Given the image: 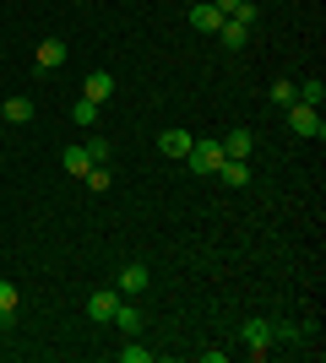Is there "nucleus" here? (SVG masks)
<instances>
[{"mask_svg":"<svg viewBox=\"0 0 326 363\" xmlns=\"http://www.w3.org/2000/svg\"><path fill=\"white\" fill-rule=\"evenodd\" d=\"M283 114H288V130H294V136H315V141L326 136V120H321V108H310V104H299V98H294V104L283 108Z\"/></svg>","mask_w":326,"mask_h":363,"instance_id":"f257e3e1","label":"nucleus"},{"mask_svg":"<svg viewBox=\"0 0 326 363\" xmlns=\"http://www.w3.org/2000/svg\"><path fill=\"white\" fill-rule=\"evenodd\" d=\"M217 163H223V141H190V152H185L190 174H217Z\"/></svg>","mask_w":326,"mask_h":363,"instance_id":"f03ea898","label":"nucleus"},{"mask_svg":"<svg viewBox=\"0 0 326 363\" xmlns=\"http://www.w3.org/2000/svg\"><path fill=\"white\" fill-rule=\"evenodd\" d=\"M272 336H278V325H272V320H245V331H239V342H245V347L256 352V358H261V352L272 347Z\"/></svg>","mask_w":326,"mask_h":363,"instance_id":"7ed1b4c3","label":"nucleus"},{"mask_svg":"<svg viewBox=\"0 0 326 363\" xmlns=\"http://www.w3.org/2000/svg\"><path fill=\"white\" fill-rule=\"evenodd\" d=\"M217 179L229 184V190H245V184L256 179V168H250L245 157H223V163H217Z\"/></svg>","mask_w":326,"mask_h":363,"instance_id":"20e7f679","label":"nucleus"},{"mask_svg":"<svg viewBox=\"0 0 326 363\" xmlns=\"http://www.w3.org/2000/svg\"><path fill=\"white\" fill-rule=\"evenodd\" d=\"M82 98L104 108L109 98H114V76H109V71H93V76H87V82H82Z\"/></svg>","mask_w":326,"mask_h":363,"instance_id":"39448f33","label":"nucleus"},{"mask_svg":"<svg viewBox=\"0 0 326 363\" xmlns=\"http://www.w3.org/2000/svg\"><path fill=\"white\" fill-rule=\"evenodd\" d=\"M190 130H158V152L163 157H174V163H185V152H190Z\"/></svg>","mask_w":326,"mask_h":363,"instance_id":"423d86ee","label":"nucleus"},{"mask_svg":"<svg viewBox=\"0 0 326 363\" xmlns=\"http://www.w3.org/2000/svg\"><path fill=\"white\" fill-rule=\"evenodd\" d=\"M147 282H153V272H147V266H125L120 282H114V293H120V298H136V293H147Z\"/></svg>","mask_w":326,"mask_h":363,"instance_id":"0eeeda50","label":"nucleus"},{"mask_svg":"<svg viewBox=\"0 0 326 363\" xmlns=\"http://www.w3.org/2000/svg\"><path fill=\"white\" fill-rule=\"evenodd\" d=\"M65 55H71V49H65L60 38H44V44H38V55H33V65H38V71H60Z\"/></svg>","mask_w":326,"mask_h":363,"instance_id":"6e6552de","label":"nucleus"},{"mask_svg":"<svg viewBox=\"0 0 326 363\" xmlns=\"http://www.w3.org/2000/svg\"><path fill=\"white\" fill-rule=\"evenodd\" d=\"M33 114H38V108H33V98H22V92L0 104V120H6V125H33Z\"/></svg>","mask_w":326,"mask_h":363,"instance_id":"1a4fd4ad","label":"nucleus"},{"mask_svg":"<svg viewBox=\"0 0 326 363\" xmlns=\"http://www.w3.org/2000/svg\"><path fill=\"white\" fill-rule=\"evenodd\" d=\"M190 28H196V33H212V38H217V28H223V11H217L212 0H202V6H190Z\"/></svg>","mask_w":326,"mask_h":363,"instance_id":"9d476101","label":"nucleus"},{"mask_svg":"<svg viewBox=\"0 0 326 363\" xmlns=\"http://www.w3.org/2000/svg\"><path fill=\"white\" fill-rule=\"evenodd\" d=\"M217 44H223V49H245V44H250V28L239 22V16H223V28H217Z\"/></svg>","mask_w":326,"mask_h":363,"instance_id":"9b49d317","label":"nucleus"},{"mask_svg":"<svg viewBox=\"0 0 326 363\" xmlns=\"http://www.w3.org/2000/svg\"><path fill=\"white\" fill-rule=\"evenodd\" d=\"M109 325H120L125 336H141V309L120 298V303H114V315H109Z\"/></svg>","mask_w":326,"mask_h":363,"instance_id":"f8f14e48","label":"nucleus"},{"mask_svg":"<svg viewBox=\"0 0 326 363\" xmlns=\"http://www.w3.org/2000/svg\"><path fill=\"white\" fill-rule=\"evenodd\" d=\"M114 303H120V293H114V288H98L93 298H87V315H93L98 325H109V315H114Z\"/></svg>","mask_w":326,"mask_h":363,"instance_id":"ddd939ff","label":"nucleus"},{"mask_svg":"<svg viewBox=\"0 0 326 363\" xmlns=\"http://www.w3.org/2000/svg\"><path fill=\"white\" fill-rule=\"evenodd\" d=\"M250 152H256V136H250V130H229V136H223V157H245L250 163Z\"/></svg>","mask_w":326,"mask_h":363,"instance_id":"4468645a","label":"nucleus"},{"mask_svg":"<svg viewBox=\"0 0 326 363\" xmlns=\"http://www.w3.org/2000/svg\"><path fill=\"white\" fill-rule=\"evenodd\" d=\"M60 168H65V174H77V179H82V174L93 168V157H87V147H82V141H77V147H65V152H60Z\"/></svg>","mask_w":326,"mask_h":363,"instance_id":"2eb2a0df","label":"nucleus"},{"mask_svg":"<svg viewBox=\"0 0 326 363\" xmlns=\"http://www.w3.org/2000/svg\"><path fill=\"white\" fill-rule=\"evenodd\" d=\"M82 184H87L93 196H104L109 184H114V174H109V163H93V168H87V174H82Z\"/></svg>","mask_w":326,"mask_h":363,"instance_id":"dca6fc26","label":"nucleus"},{"mask_svg":"<svg viewBox=\"0 0 326 363\" xmlns=\"http://www.w3.org/2000/svg\"><path fill=\"white\" fill-rule=\"evenodd\" d=\"M299 104H310V108L326 104V82H321V76H315V82H299Z\"/></svg>","mask_w":326,"mask_h":363,"instance_id":"f3484780","label":"nucleus"},{"mask_svg":"<svg viewBox=\"0 0 326 363\" xmlns=\"http://www.w3.org/2000/svg\"><path fill=\"white\" fill-rule=\"evenodd\" d=\"M16 303H22L16 288H11V282H0V325H11V320H16Z\"/></svg>","mask_w":326,"mask_h":363,"instance_id":"a211bd4d","label":"nucleus"},{"mask_svg":"<svg viewBox=\"0 0 326 363\" xmlns=\"http://www.w3.org/2000/svg\"><path fill=\"white\" fill-rule=\"evenodd\" d=\"M71 120H77L82 130H93V125H98V104H87V98H77V104H71Z\"/></svg>","mask_w":326,"mask_h":363,"instance_id":"6ab92c4d","label":"nucleus"},{"mask_svg":"<svg viewBox=\"0 0 326 363\" xmlns=\"http://www.w3.org/2000/svg\"><path fill=\"white\" fill-rule=\"evenodd\" d=\"M294 98H299V82H272V104L278 108H288Z\"/></svg>","mask_w":326,"mask_h":363,"instance_id":"aec40b11","label":"nucleus"},{"mask_svg":"<svg viewBox=\"0 0 326 363\" xmlns=\"http://www.w3.org/2000/svg\"><path fill=\"white\" fill-rule=\"evenodd\" d=\"M120 363H153V347H141V342H131V347H120Z\"/></svg>","mask_w":326,"mask_h":363,"instance_id":"412c9836","label":"nucleus"},{"mask_svg":"<svg viewBox=\"0 0 326 363\" xmlns=\"http://www.w3.org/2000/svg\"><path fill=\"white\" fill-rule=\"evenodd\" d=\"M82 147H87V157H93V163H109V141H104V136H87Z\"/></svg>","mask_w":326,"mask_h":363,"instance_id":"4be33fe9","label":"nucleus"},{"mask_svg":"<svg viewBox=\"0 0 326 363\" xmlns=\"http://www.w3.org/2000/svg\"><path fill=\"white\" fill-rule=\"evenodd\" d=\"M229 16H239V22H245V28H256V22H261V11H256V6H250V0H239V6H234Z\"/></svg>","mask_w":326,"mask_h":363,"instance_id":"5701e85b","label":"nucleus"},{"mask_svg":"<svg viewBox=\"0 0 326 363\" xmlns=\"http://www.w3.org/2000/svg\"><path fill=\"white\" fill-rule=\"evenodd\" d=\"M212 6H217V11H223V16H229V11H234V6H239V0H212Z\"/></svg>","mask_w":326,"mask_h":363,"instance_id":"b1692460","label":"nucleus"}]
</instances>
